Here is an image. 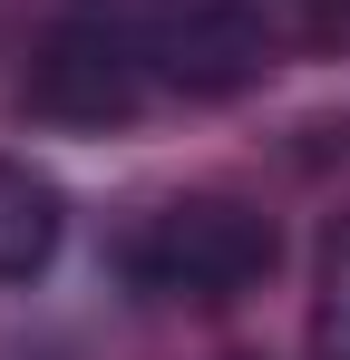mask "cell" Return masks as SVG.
I'll return each mask as SVG.
<instances>
[{
	"label": "cell",
	"mask_w": 350,
	"mask_h": 360,
	"mask_svg": "<svg viewBox=\"0 0 350 360\" xmlns=\"http://www.w3.org/2000/svg\"><path fill=\"white\" fill-rule=\"evenodd\" d=\"M68 243V195L49 166L0 156V283H39Z\"/></svg>",
	"instance_id": "obj_4"
},
{
	"label": "cell",
	"mask_w": 350,
	"mask_h": 360,
	"mask_svg": "<svg viewBox=\"0 0 350 360\" xmlns=\"http://www.w3.org/2000/svg\"><path fill=\"white\" fill-rule=\"evenodd\" d=\"M311 351L350 360V214H331V234L311 253Z\"/></svg>",
	"instance_id": "obj_5"
},
{
	"label": "cell",
	"mask_w": 350,
	"mask_h": 360,
	"mask_svg": "<svg viewBox=\"0 0 350 360\" xmlns=\"http://www.w3.org/2000/svg\"><path fill=\"white\" fill-rule=\"evenodd\" d=\"M146 20V68H156V98L185 108H224L243 88H263L283 39L253 0H136Z\"/></svg>",
	"instance_id": "obj_3"
},
{
	"label": "cell",
	"mask_w": 350,
	"mask_h": 360,
	"mask_svg": "<svg viewBox=\"0 0 350 360\" xmlns=\"http://www.w3.org/2000/svg\"><path fill=\"white\" fill-rule=\"evenodd\" d=\"M273 263H283V234L243 195H166L117 234L127 292L175 302V311H233L243 292L273 283Z\"/></svg>",
	"instance_id": "obj_1"
},
{
	"label": "cell",
	"mask_w": 350,
	"mask_h": 360,
	"mask_svg": "<svg viewBox=\"0 0 350 360\" xmlns=\"http://www.w3.org/2000/svg\"><path fill=\"white\" fill-rule=\"evenodd\" d=\"M20 108L39 127H68V136H108V127H136L146 108H166L156 68H146L136 0H68L39 30V49H30Z\"/></svg>",
	"instance_id": "obj_2"
}]
</instances>
